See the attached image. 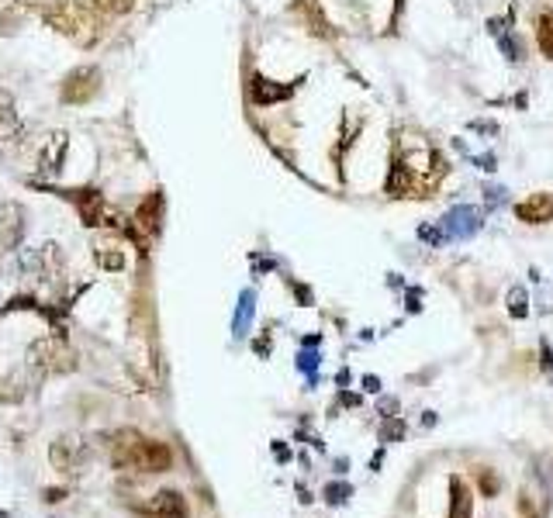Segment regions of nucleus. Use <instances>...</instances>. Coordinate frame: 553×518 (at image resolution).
Listing matches in <instances>:
<instances>
[{
	"mask_svg": "<svg viewBox=\"0 0 553 518\" xmlns=\"http://www.w3.org/2000/svg\"><path fill=\"white\" fill-rule=\"evenodd\" d=\"M297 7H304V10H308V24H311V31H315V35H332V31H329V24H325V17L318 14L315 0H301Z\"/></svg>",
	"mask_w": 553,
	"mask_h": 518,
	"instance_id": "24",
	"label": "nucleus"
},
{
	"mask_svg": "<svg viewBox=\"0 0 553 518\" xmlns=\"http://www.w3.org/2000/svg\"><path fill=\"white\" fill-rule=\"evenodd\" d=\"M142 446H146V435L135 432V428H118L111 435V463L118 470H135L139 474V460H142Z\"/></svg>",
	"mask_w": 553,
	"mask_h": 518,
	"instance_id": "5",
	"label": "nucleus"
},
{
	"mask_svg": "<svg viewBox=\"0 0 553 518\" xmlns=\"http://www.w3.org/2000/svg\"><path fill=\"white\" fill-rule=\"evenodd\" d=\"M508 314L512 318H526L529 314V294H526V287H512L508 291Z\"/></svg>",
	"mask_w": 553,
	"mask_h": 518,
	"instance_id": "22",
	"label": "nucleus"
},
{
	"mask_svg": "<svg viewBox=\"0 0 553 518\" xmlns=\"http://www.w3.org/2000/svg\"><path fill=\"white\" fill-rule=\"evenodd\" d=\"M24 238V207L0 201V252H14Z\"/></svg>",
	"mask_w": 553,
	"mask_h": 518,
	"instance_id": "7",
	"label": "nucleus"
},
{
	"mask_svg": "<svg viewBox=\"0 0 553 518\" xmlns=\"http://www.w3.org/2000/svg\"><path fill=\"white\" fill-rule=\"evenodd\" d=\"M159 214H163V197H159V194H149L142 204L135 207V214H132L135 225H128V228L142 235V245H146V238H153V235L159 232ZM128 228H125V232H128Z\"/></svg>",
	"mask_w": 553,
	"mask_h": 518,
	"instance_id": "9",
	"label": "nucleus"
},
{
	"mask_svg": "<svg viewBox=\"0 0 553 518\" xmlns=\"http://www.w3.org/2000/svg\"><path fill=\"white\" fill-rule=\"evenodd\" d=\"M42 498H45L49 505H59V501L66 498V491H63V487H49V491H42Z\"/></svg>",
	"mask_w": 553,
	"mask_h": 518,
	"instance_id": "32",
	"label": "nucleus"
},
{
	"mask_svg": "<svg viewBox=\"0 0 553 518\" xmlns=\"http://www.w3.org/2000/svg\"><path fill=\"white\" fill-rule=\"evenodd\" d=\"M17 24H21L17 10H0V35H10V31H14Z\"/></svg>",
	"mask_w": 553,
	"mask_h": 518,
	"instance_id": "28",
	"label": "nucleus"
},
{
	"mask_svg": "<svg viewBox=\"0 0 553 518\" xmlns=\"http://www.w3.org/2000/svg\"><path fill=\"white\" fill-rule=\"evenodd\" d=\"M249 101L253 104H276V101H287L294 90H297V83H287V87H276L274 80H267V76H260V73H253L249 76Z\"/></svg>",
	"mask_w": 553,
	"mask_h": 518,
	"instance_id": "14",
	"label": "nucleus"
},
{
	"mask_svg": "<svg viewBox=\"0 0 553 518\" xmlns=\"http://www.w3.org/2000/svg\"><path fill=\"white\" fill-rule=\"evenodd\" d=\"M70 197L77 201L80 221H84L87 228H97V225H104V197H100L97 191H77V194H70Z\"/></svg>",
	"mask_w": 553,
	"mask_h": 518,
	"instance_id": "15",
	"label": "nucleus"
},
{
	"mask_svg": "<svg viewBox=\"0 0 553 518\" xmlns=\"http://www.w3.org/2000/svg\"><path fill=\"white\" fill-rule=\"evenodd\" d=\"M24 394H28V387H24V380H21L17 373L0 377V401H3V405H14V401H21Z\"/></svg>",
	"mask_w": 553,
	"mask_h": 518,
	"instance_id": "20",
	"label": "nucleus"
},
{
	"mask_svg": "<svg viewBox=\"0 0 553 518\" xmlns=\"http://www.w3.org/2000/svg\"><path fill=\"white\" fill-rule=\"evenodd\" d=\"M401 435H405V421L391 414V421L380 428V439H384V442H394V439H401Z\"/></svg>",
	"mask_w": 553,
	"mask_h": 518,
	"instance_id": "26",
	"label": "nucleus"
},
{
	"mask_svg": "<svg viewBox=\"0 0 553 518\" xmlns=\"http://www.w3.org/2000/svg\"><path fill=\"white\" fill-rule=\"evenodd\" d=\"M21 270L28 277L42 280V284H56L63 277V252H59V245L49 242V245H38V249L24 252L21 256Z\"/></svg>",
	"mask_w": 553,
	"mask_h": 518,
	"instance_id": "4",
	"label": "nucleus"
},
{
	"mask_svg": "<svg viewBox=\"0 0 553 518\" xmlns=\"http://www.w3.org/2000/svg\"><path fill=\"white\" fill-rule=\"evenodd\" d=\"M17 3H42V0H17Z\"/></svg>",
	"mask_w": 553,
	"mask_h": 518,
	"instance_id": "36",
	"label": "nucleus"
},
{
	"mask_svg": "<svg viewBox=\"0 0 553 518\" xmlns=\"http://www.w3.org/2000/svg\"><path fill=\"white\" fill-rule=\"evenodd\" d=\"M515 218L526 221V225H547V221H553V194L540 191V194L526 197L522 204H515Z\"/></svg>",
	"mask_w": 553,
	"mask_h": 518,
	"instance_id": "13",
	"label": "nucleus"
},
{
	"mask_svg": "<svg viewBox=\"0 0 553 518\" xmlns=\"http://www.w3.org/2000/svg\"><path fill=\"white\" fill-rule=\"evenodd\" d=\"M100 83H104V76H100L97 66H77L73 73H66V80L59 87V97H63V104H77V107L91 104L100 94Z\"/></svg>",
	"mask_w": 553,
	"mask_h": 518,
	"instance_id": "3",
	"label": "nucleus"
},
{
	"mask_svg": "<svg viewBox=\"0 0 553 518\" xmlns=\"http://www.w3.org/2000/svg\"><path fill=\"white\" fill-rule=\"evenodd\" d=\"M301 370H308V373L315 370V356H311V353H304V356H301Z\"/></svg>",
	"mask_w": 553,
	"mask_h": 518,
	"instance_id": "34",
	"label": "nucleus"
},
{
	"mask_svg": "<svg viewBox=\"0 0 553 518\" xmlns=\"http://www.w3.org/2000/svg\"><path fill=\"white\" fill-rule=\"evenodd\" d=\"M42 21L80 49H93L104 38V14L87 0H52L42 10Z\"/></svg>",
	"mask_w": 553,
	"mask_h": 518,
	"instance_id": "1",
	"label": "nucleus"
},
{
	"mask_svg": "<svg viewBox=\"0 0 553 518\" xmlns=\"http://www.w3.org/2000/svg\"><path fill=\"white\" fill-rule=\"evenodd\" d=\"M519 515L522 518H543L536 512V498L529 494V491H519Z\"/></svg>",
	"mask_w": 553,
	"mask_h": 518,
	"instance_id": "27",
	"label": "nucleus"
},
{
	"mask_svg": "<svg viewBox=\"0 0 553 518\" xmlns=\"http://www.w3.org/2000/svg\"><path fill=\"white\" fill-rule=\"evenodd\" d=\"M446 228H450L446 235H474L481 228V214L474 207H457L446 214Z\"/></svg>",
	"mask_w": 553,
	"mask_h": 518,
	"instance_id": "17",
	"label": "nucleus"
},
{
	"mask_svg": "<svg viewBox=\"0 0 553 518\" xmlns=\"http://www.w3.org/2000/svg\"><path fill=\"white\" fill-rule=\"evenodd\" d=\"M49 460H52V467H56V470L73 474V470H80V467H84V442H80V439H73V435H63V439H56V442H52Z\"/></svg>",
	"mask_w": 553,
	"mask_h": 518,
	"instance_id": "10",
	"label": "nucleus"
},
{
	"mask_svg": "<svg viewBox=\"0 0 553 518\" xmlns=\"http://www.w3.org/2000/svg\"><path fill=\"white\" fill-rule=\"evenodd\" d=\"M474 515V498H470V487L463 477H450V515L446 518H470Z\"/></svg>",
	"mask_w": 553,
	"mask_h": 518,
	"instance_id": "16",
	"label": "nucleus"
},
{
	"mask_svg": "<svg viewBox=\"0 0 553 518\" xmlns=\"http://www.w3.org/2000/svg\"><path fill=\"white\" fill-rule=\"evenodd\" d=\"M91 7H97L100 14H111V17H118V14H128L132 7H135V0H87Z\"/></svg>",
	"mask_w": 553,
	"mask_h": 518,
	"instance_id": "23",
	"label": "nucleus"
},
{
	"mask_svg": "<svg viewBox=\"0 0 553 518\" xmlns=\"http://www.w3.org/2000/svg\"><path fill=\"white\" fill-rule=\"evenodd\" d=\"M350 494H353L350 484H329V487H325V501H329V505H343Z\"/></svg>",
	"mask_w": 553,
	"mask_h": 518,
	"instance_id": "25",
	"label": "nucleus"
},
{
	"mask_svg": "<svg viewBox=\"0 0 553 518\" xmlns=\"http://www.w3.org/2000/svg\"><path fill=\"white\" fill-rule=\"evenodd\" d=\"M17 131V104L7 87H0V138H14Z\"/></svg>",
	"mask_w": 553,
	"mask_h": 518,
	"instance_id": "18",
	"label": "nucleus"
},
{
	"mask_svg": "<svg viewBox=\"0 0 553 518\" xmlns=\"http://www.w3.org/2000/svg\"><path fill=\"white\" fill-rule=\"evenodd\" d=\"M173 467V449L159 439H146L142 446V460H139V474H166Z\"/></svg>",
	"mask_w": 553,
	"mask_h": 518,
	"instance_id": "12",
	"label": "nucleus"
},
{
	"mask_svg": "<svg viewBox=\"0 0 553 518\" xmlns=\"http://www.w3.org/2000/svg\"><path fill=\"white\" fill-rule=\"evenodd\" d=\"M28 363L38 373H70V370H77V353H73L66 332H52V335L31 342Z\"/></svg>",
	"mask_w": 553,
	"mask_h": 518,
	"instance_id": "2",
	"label": "nucleus"
},
{
	"mask_svg": "<svg viewBox=\"0 0 553 518\" xmlns=\"http://www.w3.org/2000/svg\"><path fill=\"white\" fill-rule=\"evenodd\" d=\"M536 35H540V49H543V56L553 59V10H543V14L536 17Z\"/></svg>",
	"mask_w": 553,
	"mask_h": 518,
	"instance_id": "21",
	"label": "nucleus"
},
{
	"mask_svg": "<svg viewBox=\"0 0 553 518\" xmlns=\"http://www.w3.org/2000/svg\"><path fill=\"white\" fill-rule=\"evenodd\" d=\"M540 366H543V373H553V349L547 339H540Z\"/></svg>",
	"mask_w": 553,
	"mask_h": 518,
	"instance_id": "29",
	"label": "nucleus"
},
{
	"mask_svg": "<svg viewBox=\"0 0 553 518\" xmlns=\"http://www.w3.org/2000/svg\"><path fill=\"white\" fill-rule=\"evenodd\" d=\"M66 156V135L63 131H49L38 138V170L42 173H59Z\"/></svg>",
	"mask_w": 553,
	"mask_h": 518,
	"instance_id": "11",
	"label": "nucleus"
},
{
	"mask_svg": "<svg viewBox=\"0 0 553 518\" xmlns=\"http://www.w3.org/2000/svg\"><path fill=\"white\" fill-rule=\"evenodd\" d=\"M135 512H142L149 518H187V498L180 491L166 487V491L149 494L142 505H135Z\"/></svg>",
	"mask_w": 553,
	"mask_h": 518,
	"instance_id": "6",
	"label": "nucleus"
},
{
	"mask_svg": "<svg viewBox=\"0 0 553 518\" xmlns=\"http://www.w3.org/2000/svg\"><path fill=\"white\" fill-rule=\"evenodd\" d=\"M93 259H97V266L100 270H107V273H121L125 266H128V256H125V242H121V235H104V238H97L93 242Z\"/></svg>",
	"mask_w": 553,
	"mask_h": 518,
	"instance_id": "8",
	"label": "nucleus"
},
{
	"mask_svg": "<svg viewBox=\"0 0 553 518\" xmlns=\"http://www.w3.org/2000/svg\"><path fill=\"white\" fill-rule=\"evenodd\" d=\"M408 311H419V294H408Z\"/></svg>",
	"mask_w": 553,
	"mask_h": 518,
	"instance_id": "35",
	"label": "nucleus"
},
{
	"mask_svg": "<svg viewBox=\"0 0 553 518\" xmlns=\"http://www.w3.org/2000/svg\"><path fill=\"white\" fill-rule=\"evenodd\" d=\"M474 480H477L481 498H494V494L501 491V477H498L491 467H477V470H474Z\"/></svg>",
	"mask_w": 553,
	"mask_h": 518,
	"instance_id": "19",
	"label": "nucleus"
},
{
	"mask_svg": "<svg viewBox=\"0 0 553 518\" xmlns=\"http://www.w3.org/2000/svg\"><path fill=\"white\" fill-rule=\"evenodd\" d=\"M364 387H367L370 394H377V391H380V380H377V377H364Z\"/></svg>",
	"mask_w": 553,
	"mask_h": 518,
	"instance_id": "33",
	"label": "nucleus"
},
{
	"mask_svg": "<svg viewBox=\"0 0 553 518\" xmlns=\"http://www.w3.org/2000/svg\"><path fill=\"white\" fill-rule=\"evenodd\" d=\"M249 314H253V294H242V314H235V328H246Z\"/></svg>",
	"mask_w": 553,
	"mask_h": 518,
	"instance_id": "30",
	"label": "nucleus"
},
{
	"mask_svg": "<svg viewBox=\"0 0 553 518\" xmlns=\"http://www.w3.org/2000/svg\"><path fill=\"white\" fill-rule=\"evenodd\" d=\"M474 163H477V166H481V170H484V173H494V170H498V159H494V156H491V152H488V156H477V159H474Z\"/></svg>",
	"mask_w": 553,
	"mask_h": 518,
	"instance_id": "31",
	"label": "nucleus"
}]
</instances>
